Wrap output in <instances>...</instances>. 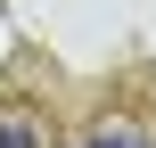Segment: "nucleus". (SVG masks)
<instances>
[{
	"instance_id": "nucleus-1",
	"label": "nucleus",
	"mask_w": 156,
	"mask_h": 148,
	"mask_svg": "<svg viewBox=\"0 0 156 148\" xmlns=\"http://www.w3.org/2000/svg\"><path fill=\"white\" fill-rule=\"evenodd\" d=\"M0 148H49V132H41V115L8 107V115H0Z\"/></svg>"
},
{
	"instance_id": "nucleus-2",
	"label": "nucleus",
	"mask_w": 156,
	"mask_h": 148,
	"mask_svg": "<svg viewBox=\"0 0 156 148\" xmlns=\"http://www.w3.org/2000/svg\"><path fill=\"white\" fill-rule=\"evenodd\" d=\"M90 148H148V140H140L132 124H107V132H99V140H90Z\"/></svg>"
}]
</instances>
